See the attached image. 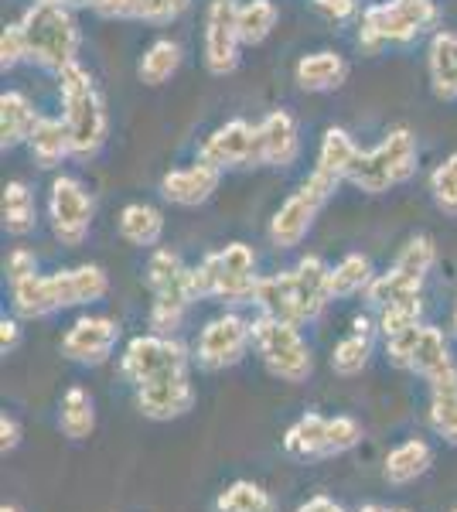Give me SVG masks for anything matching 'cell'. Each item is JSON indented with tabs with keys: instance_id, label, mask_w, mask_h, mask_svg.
<instances>
[{
	"instance_id": "6da1fadb",
	"label": "cell",
	"mask_w": 457,
	"mask_h": 512,
	"mask_svg": "<svg viewBox=\"0 0 457 512\" xmlns=\"http://www.w3.org/2000/svg\"><path fill=\"white\" fill-rule=\"evenodd\" d=\"M335 301L331 297V267L321 256H304L297 267L263 277L256 287V311L290 325H311L324 315V308Z\"/></svg>"
},
{
	"instance_id": "7a4b0ae2",
	"label": "cell",
	"mask_w": 457,
	"mask_h": 512,
	"mask_svg": "<svg viewBox=\"0 0 457 512\" xmlns=\"http://www.w3.org/2000/svg\"><path fill=\"white\" fill-rule=\"evenodd\" d=\"M110 291V277L99 263L55 270V274H35L11 284V308L18 318H48L65 308L103 301Z\"/></svg>"
},
{
	"instance_id": "3957f363",
	"label": "cell",
	"mask_w": 457,
	"mask_h": 512,
	"mask_svg": "<svg viewBox=\"0 0 457 512\" xmlns=\"http://www.w3.org/2000/svg\"><path fill=\"white\" fill-rule=\"evenodd\" d=\"M260 280L263 277L256 274L253 246L229 243L191 267V294H195V301L253 304Z\"/></svg>"
},
{
	"instance_id": "277c9868",
	"label": "cell",
	"mask_w": 457,
	"mask_h": 512,
	"mask_svg": "<svg viewBox=\"0 0 457 512\" xmlns=\"http://www.w3.org/2000/svg\"><path fill=\"white\" fill-rule=\"evenodd\" d=\"M58 89H62V120L72 134V151L79 161L96 158L106 144L110 123H106V106L93 76L79 62H72L69 69L58 72Z\"/></svg>"
},
{
	"instance_id": "5b68a950",
	"label": "cell",
	"mask_w": 457,
	"mask_h": 512,
	"mask_svg": "<svg viewBox=\"0 0 457 512\" xmlns=\"http://www.w3.org/2000/svg\"><path fill=\"white\" fill-rule=\"evenodd\" d=\"M24 41H28V59L48 72H62L76 62L82 35L76 14L69 4L58 0H35L21 18Z\"/></svg>"
},
{
	"instance_id": "8992f818",
	"label": "cell",
	"mask_w": 457,
	"mask_h": 512,
	"mask_svg": "<svg viewBox=\"0 0 457 512\" xmlns=\"http://www.w3.org/2000/svg\"><path fill=\"white\" fill-rule=\"evenodd\" d=\"M362 424L355 417H324V414H301L294 424L287 427L280 444H284V454L301 465H318V461L328 458H342V454L355 451L362 444Z\"/></svg>"
},
{
	"instance_id": "52a82bcc",
	"label": "cell",
	"mask_w": 457,
	"mask_h": 512,
	"mask_svg": "<svg viewBox=\"0 0 457 512\" xmlns=\"http://www.w3.org/2000/svg\"><path fill=\"white\" fill-rule=\"evenodd\" d=\"M417 161H420V151H417L413 130L393 127L376 147L359 154V161L348 171V181L365 195H382L417 175Z\"/></svg>"
},
{
	"instance_id": "ba28073f",
	"label": "cell",
	"mask_w": 457,
	"mask_h": 512,
	"mask_svg": "<svg viewBox=\"0 0 457 512\" xmlns=\"http://www.w3.org/2000/svg\"><path fill=\"white\" fill-rule=\"evenodd\" d=\"M147 291H151V332L154 335H174L185 321L188 308L195 304L191 294V267H185L174 250H154L147 260Z\"/></svg>"
},
{
	"instance_id": "9c48e42d",
	"label": "cell",
	"mask_w": 457,
	"mask_h": 512,
	"mask_svg": "<svg viewBox=\"0 0 457 512\" xmlns=\"http://www.w3.org/2000/svg\"><path fill=\"white\" fill-rule=\"evenodd\" d=\"M253 349L263 369L280 383H307L314 376V352L301 335V325L256 315L253 318Z\"/></svg>"
},
{
	"instance_id": "30bf717a",
	"label": "cell",
	"mask_w": 457,
	"mask_h": 512,
	"mask_svg": "<svg viewBox=\"0 0 457 512\" xmlns=\"http://www.w3.org/2000/svg\"><path fill=\"white\" fill-rule=\"evenodd\" d=\"M440 18L437 4H403V0H382L362 11L359 21V48L365 55H376L386 45H410Z\"/></svg>"
},
{
	"instance_id": "8fae6325",
	"label": "cell",
	"mask_w": 457,
	"mask_h": 512,
	"mask_svg": "<svg viewBox=\"0 0 457 512\" xmlns=\"http://www.w3.org/2000/svg\"><path fill=\"white\" fill-rule=\"evenodd\" d=\"M191 362H195V355H191L174 335L147 332L127 342V349L120 355V376L137 390V386L157 383V379L191 373Z\"/></svg>"
},
{
	"instance_id": "7c38bea8",
	"label": "cell",
	"mask_w": 457,
	"mask_h": 512,
	"mask_svg": "<svg viewBox=\"0 0 457 512\" xmlns=\"http://www.w3.org/2000/svg\"><path fill=\"white\" fill-rule=\"evenodd\" d=\"M338 185H342V181L328 178L324 171L314 168L311 175L304 178V185L297 188V192L290 195L277 212H273V219H270V243L277 246V250H294V246H301L304 236L311 233L318 212L324 209V202L335 195Z\"/></svg>"
},
{
	"instance_id": "4fadbf2b",
	"label": "cell",
	"mask_w": 457,
	"mask_h": 512,
	"mask_svg": "<svg viewBox=\"0 0 457 512\" xmlns=\"http://www.w3.org/2000/svg\"><path fill=\"white\" fill-rule=\"evenodd\" d=\"M249 345H253V321L239 311H222L212 321H205L195 345V362L205 373H222L246 359Z\"/></svg>"
},
{
	"instance_id": "5bb4252c",
	"label": "cell",
	"mask_w": 457,
	"mask_h": 512,
	"mask_svg": "<svg viewBox=\"0 0 457 512\" xmlns=\"http://www.w3.org/2000/svg\"><path fill=\"white\" fill-rule=\"evenodd\" d=\"M96 205L93 195L86 192L79 178L58 175L48 192V219H52V233L62 246H82V239L93 229Z\"/></svg>"
},
{
	"instance_id": "9a60e30c",
	"label": "cell",
	"mask_w": 457,
	"mask_h": 512,
	"mask_svg": "<svg viewBox=\"0 0 457 512\" xmlns=\"http://www.w3.org/2000/svg\"><path fill=\"white\" fill-rule=\"evenodd\" d=\"M120 342V321L106 315H82L69 325V332L62 335V355L76 366L96 369L106 366Z\"/></svg>"
},
{
	"instance_id": "2e32d148",
	"label": "cell",
	"mask_w": 457,
	"mask_h": 512,
	"mask_svg": "<svg viewBox=\"0 0 457 512\" xmlns=\"http://www.w3.org/2000/svg\"><path fill=\"white\" fill-rule=\"evenodd\" d=\"M198 158L209 161L212 168H249L260 164V127L246 120H229L219 130H212L198 147Z\"/></svg>"
},
{
	"instance_id": "e0dca14e",
	"label": "cell",
	"mask_w": 457,
	"mask_h": 512,
	"mask_svg": "<svg viewBox=\"0 0 457 512\" xmlns=\"http://www.w3.org/2000/svg\"><path fill=\"white\" fill-rule=\"evenodd\" d=\"M239 24L236 0H212L205 14V65L212 76H229L239 65Z\"/></svg>"
},
{
	"instance_id": "ac0fdd59",
	"label": "cell",
	"mask_w": 457,
	"mask_h": 512,
	"mask_svg": "<svg viewBox=\"0 0 457 512\" xmlns=\"http://www.w3.org/2000/svg\"><path fill=\"white\" fill-rule=\"evenodd\" d=\"M406 373L420 376L430 390H457V359L440 328H420V338L413 345L410 362H406Z\"/></svg>"
},
{
	"instance_id": "d6986e66",
	"label": "cell",
	"mask_w": 457,
	"mask_h": 512,
	"mask_svg": "<svg viewBox=\"0 0 457 512\" xmlns=\"http://www.w3.org/2000/svg\"><path fill=\"white\" fill-rule=\"evenodd\" d=\"M134 400H137V410L147 420L168 424V420L191 414L198 393H195V383H191V373H185V376H171V379H157V383L137 386Z\"/></svg>"
},
{
	"instance_id": "ffe728a7",
	"label": "cell",
	"mask_w": 457,
	"mask_h": 512,
	"mask_svg": "<svg viewBox=\"0 0 457 512\" xmlns=\"http://www.w3.org/2000/svg\"><path fill=\"white\" fill-rule=\"evenodd\" d=\"M222 181V171L212 168L209 161L198 158L188 168H174L161 178V195L168 198L171 205H181V209H195V205H205L215 195Z\"/></svg>"
},
{
	"instance_id": "44dd1931",
	"label": "cell",
	"mask_w": 457,
	"mask_h": 512,
	"mask_svg": "<svg viewBox=\"0 0 457 512\" xmlns=\"http://www.w3.org/2000/svg\"><path fill=\"white\" fill-rule=\"evenodd\" d=\"M260 164L263 168H290L301 154V134L287 110H273L260 123Z\"/></svg>"
},
{
	"instance_id": "7402d4cb",
	"label": "cell",
	"mask_w": 457,
	"mask_h": 512,
	"mask_svg": "<svg viewBox=\"0 0 457 512\" xmlns=\"http://www.w3.org/2000/svg\"><path fill=\"white\" fill-rule=\"evenodd\" d=\"M376 332H379V325L372 318H365V315L355 318L352 332L345 338H338L335 349H331V369L345 379L362 376L372 359V352H376Z\"/></svg>"
},
{
	"instance_id": "603a6c76",
	"label": "cell",
	"mask_w": 457,
	"mask_h": 512,
	"mask_svg": "<svg viewBox=\"0 0 457 512\" xmlns=\"http://www.w3.org/2000/svg\"><path fill=\"white\" fill-rule=\"evenodd\" d=\"M430 468H434V448H430L423 437H406V441H400L386 454V461H382V478H386L393 489H406V485L420 482Z\"/></svg>"
},
{
	"instance_id": "cb8c5ba5",
	"label": "cell",
	"mask_w": 457,
	"mask_h": 512,
	"mask_svg": "<svg viewBox=\"0 0 457 512\" xmlns=\"http://www.w3.org/2000/svg\"><path fill=\"white\" fill-rule=\"evenodd\" d=\"M38 123L41 117H38L35 103L24 93L7 89V93L0 96V147H4V151H11V147H18V144H28Z\"/></svg>"
},
{
	"instance_id": "d4e9b609",
	"label": "cell",
	"mask_w": 457,
	"mask_h": 512,
	"mask_svg": "<svg viewBox=\"0 0 457 512\" xmlns=\"http://www.w3.org/2000/svg\"><path fill=\"white\" fill-rule=\"evenodd\" d=\"M58 431L69 441H86L96 431V400L86 386H69L58 400Z\"/></svg>"
},
{
	"instance_id": "484cf974",
	"label": "cell",
	"mask_w": 457,
	"mask_h": 512,
	"mask_svg": "<svg viewBox=\"0 0 457 512\" xmlns=\"http://www.w3.org/2000/svg\"><path fill=\"white\" fill-rule=\"evenodd\" d=\"M348 76V65L338 52H311L297 62L294 79L304 93H328V89H338Z\"/></svg>"
},
{
	"instance_id": "4316f807",
	"label": "cell",
	"mask_w": 457,
	"mask_h": 512,
	"mask_svg": "<svg viewBox=\"0 0 457 512\" xmlns=\"http://www.w3.org/2000/svg\"><path fill=\"white\" fill-rule=\"evenodd\" d=\"M430 86L440 99H457V35L454 31H437L427 52Z\"/></svg>"
},
{
	"instance_id": "83f0119b",
	"label": "cell",
	"mask_w": 457,
	"mask_h": 512,
	"mask_svg": "<svg viewBox=\"0 0 457 512\" xmlns=\"http://www.w3.org/2000/svg\"><path fill=\"white\" fill-rule=\"evenodd\" d=\"M28 147H31V158H35L41 168H55V164H62L65 158H76L69 127H65V120H55V117H41L35 134L28 140Z\"/></svg>"
},
{
	"instance_id": "f1b7e54d",
	"label": "cell",
	"mask_w": 457,
	"mask_h": 512,
	"mask_svg": "<svg viewBox=\"0 0 457 512\" xmlns=\"http://www.w3.org/2000/svg\"><path fill=\"white\" fill-rule=\"evenodd\" d=\"M359 144L352 140V134L342 127H328L321 137V147H318V164L314 168L324 171L328 178L335 181H348V171H352V164L359 161Z\"/></svg>"
},
{
	"instance_id": "f546056e",
	"label": "cell",
	"mask_w": 457,
	"mask_h": 512,
	"mask_svg": "<svg viewBox=\"0 0 457 512\" xmlns=\"http://www.w3.org/2000/svg\"><path fill=\"white\" fill-rule=\"evenodd\" d=\"M423 277L406 274L400 267H389L386 274H376L372 287L365 291V301H369L372 311H382L389 304H400V301H413V297H423Z\"/></svg>"
},
{
	"instance_id": "4dcf8cb0",
	"label": "cell",
	"mask_w": 457,
	"mask_h": 512,
	"mask_svg": "<svg viewBox=\"0 0 457 512\" xmlns=\"http://www.w3.org/2000/svg\"><path fill=\"white\" fill-rule=\"evenodd\" d=\"M120 236L127 239L130 246L151 250L164 236V216L147 202H130L127 209L120 212Z\"/></svg>"
},
{
	"instance_id": "1f68e13d",
	"label": "cell",
	"mask_w": 457,
	"mask_h": 512,
	"mask_svg": "<svg viewBox=\"0 0 457 512\" xmlns=\"http://www.w3.org/2000/svg\"><path fill=\"white\" fill-rule=\"evenodd\" d=\"M376 280V270H372V260L365 253H348L331 267V297L335 301H348V297H359L372 287Z\"/></svg>"
},
{
	"instance_id": "d6a6232c",
	"label": "cell",
	"mask_w": 457,
	"mask_h": 512,
	"mask_svg": "<svg viewBox=\"0 0 457 512\" xmlns=\"http://www.w3.org/2000/svg\"><path fill=\"white\" fill-rule=\"evenodd\" d=\"M215 512H277V499L253 478H236L215 495Z\"/></svg>"
},
{
	"instance_id": "836d02e7",
	"label": "cell",
	"mask_w": 457,
	"mask_h": 512,
	"mask_svg": "<svg viewBox=\"0 0 457 512\" xmlns=\"http://www.w3.org/2000/svg\"><path fill=\"white\" fill-rule=\"evenodd\" d=\"M38 226V205L35 192L24 181L4 185V229L11 236H28Z\"/></svg>"
},
{
	"instance_id": "e575fe53",
	"label": "cell",
	"mask_w": 457,
	"mask_h": 512,
	"mask_svg": "<svg viewBox=\"0 0 457 512\" xmlns=\"http://www.w3.org/2000/svg\"><path fill=\"white\" fill-rule=\"evenodd\" d=\"M277 4L273 0H243L236 4V24L243 45H263L270 38V31L277 28Z\"/></svg>"
},
{
	"instance_id": "d590c367",
	"label": "cell",
	"mask_w": 457,
	"mask_h": 512,
	"mask_svg": "<svg viewBox=\"0 0 457 512\" xmlns=\"http://www.w3.org/2000/svg\"><path fill=\"white\" fill-rule=\"evenodd\" d=\"M178 69H181V45L171 38L154 41L144 52V59H140V79L147 86H164Z\"/></svg>"
},
{
	"instance_id": "8d00e7d4",
	"label": "cell",
	"mask_w": 457,
	"mask_h": 512,
	"mask_svg": "<svg viewBox=\"0 0 457 512\" xmlns=\"http://www.w3.org/2000/svg\"><path fill=\"white\" fill-rule=\"evenodd\" d=\"M427 427L434 437L457 448V390H430Z\"/></svg>"
},
{
	"instance_id": "74e56055",
	"label": "cell",
	"mask_w": 457,
	"mask_h": 512,
	"mask_svg": "<svg viewBox=\"0 0 457 512\" xmlns=\"http://www.w3.org/2000/svg\"><path fill=\"white\" fill-rule=\"evenodd\" d=\"M376 325L382 342L400 332H410V328L423 325V297H413V301H400V304H389V308L376 311Z\"/></svg>"
},
{
	"instance_id": "f35d334b",
	"label": "cell",
	"mask_w": 457,
	"mask_h": 512,
	"mask_svg": "<svg viewBox=\"0 0 457 512\" xmlns=\"http://www.w3.org/2000/svg\"><path fill=\"white\" fill-rule=\"evenodd\" d=\"M430 195H434V205L444 216L457 219V151L434 168V175H430Z\"/></svg>"
},
{
	"instance_id": "ab89813d",
	"label": "cell",
	"mask_w": 457,
	"mask_h": 512,
	"mask_svg": "<svg viewBox=\"0 0 457 512\" xmlns=\"http://www.w3.org/2000/svg\"><path fill=\"white\" fill-rule=\"evenodd\" d=\"M434 263H437V243L430 236L420 233V236L406 239V246L400 250V256H396L393 267H400V270H406V274L427 280V274L434 270Z\"/></svg>"
},
{
	"instance_id": "60d3db41",
	"label": "cell",
	"mask_w": 457,
	"mask_h": 512,
	"mask_svg": "<svg viewBox=\"0 0 457 512\" xmlns=\"http://www.w3.org/2000/svg\"><path fill=\"white\" fill-rule=\"evenodd\" d=\"M137 4V18L134 21H147V24H168L174 18L188 11L191 0H134Z\"/></svg>"
},
{
	"instance_id": "b9f144b4",
	"label": "cell",
	"mask_w": 457,
	"mask_h": 512,
	"mask_svg": "<svg viewBox=\"0 0 457 512\" xmlns=\"http://www.w3.org/2000/svg\"><path fill=\"white\" fill-rule=\"evenodd\" d=\"M28 59V41H24V28L18 24H7L4 38H0V69H14L18 62Z\"/></svg>"
},
{
	"instance_id": "7bdbcfd3",
	"label": "cell",
	"mask_w": 457,
	"mask_h": 512,
	"mask_svg": "<svg viewBox=\"0 0 457 512\" xmlns=\"http://www.w3.org/2000/svg\"><path fill=\"white\" fill-rule=\"evenodd\" d=\"M4 274H7V280H11V284H18V280L35 277V274H38V256L31 253V250H24V246H18V250L7 253V260H4Z\"/></svg>"
},
{
	"instance_id": "ee69618b",
	"label": "cell",
	"mask_w": 457,
	"mask_h": 512,
	"mask_svg": "<svg viewBox=\"0 0 457 512\" xmlns=\"http://www.w3.org/2000/svg\"><path fill=\"white\" fill-rule=\"evenodd\" d=\"M21 448V424H18V417H11L4 410V414H0V454H14Z\"/></svg>"
},
{
	"instance_id": "f6af8a7d",
	"label": "cell",
	"mask_w": 457,
	"mask_h": 512,
	"mask_svg": "<svg viewBox=\"0 0 457 512\" xmlns=\"http://www.w3.org/2000/svg\"><path fill=\"white\" fill-rule=\"evenodd\" d=\"M96 14H99V18H110V21H134L137 18V4H134V0H99Z\"/></svg>"
},
{
	"instance_id": "bcb514c9",
	"label": "cell",
	"mask_w": 457,
	"mask_h": 512,
	"mask_svg": "<svg viewBox=\"0 0 457 512\" xmlns=\"http://www.w3.org/2000/svg\"><path fill=\"white\" fill-rule=\"evenodd\" d=\"M321 14H328L331 21H348L355 11H359V0H314Z\"/></svg>"
},
{
	"instance_id": "7dc6e473",
	"label": "cell",
	"mask_w": 457,
	"mask_h": 512,
	"mask_svg": "<svg viewBox=\"0 0 457 512\" xmlns=\"http://www.w3.org/2000/svg\"><path fill=\"white\" fill-rule=\"evenodd\" d=\"M21 345V325H18V315H11V318H0V352L4 355H11L14 349Z\"/></svg>"
},
{
	"instance_id": "c3c4849f",
	"label": "cell",
	"mask_w": 457,
	"mask_h": 512,
	"mask_svg": "<svg viewBox=\"0 0 457 512\" xmlns=\"http://www.w3.org/2000/svg\"><path fill=\"white\" fill-rule=\"evenodd\" d=\"M297 512H348L342 502L331 499V495H311V499H304Z\"/></svg>"
},
{
	"instance_id": "681fc988",
	"label": "cell",
	"mask_w": 457,
	"mask_h": 512,
	"mask_svg": "<svg viewBox=\"0 0 457 512\" xmlns=\"http://www.w3.org/2000/svg\"><path fill=\"white\" fill-rule=\"evenodd\" d=\"M389 506H382V502H362V506L359 509H355V512H386Z\"/></svg>"
},
{
	"instance_id": "f907efd6",
	"label": "cell",
	"mask_w": 457,
	"mask_h": 512,
	"mask_svg": "<svg viewBox=\"0 0 457 512\" xmlns=\"http://www.w3.org/2000/svg\"><path fill=\"white\" fill-rule=\"evenodd\" d=\"M62 4H69V7H93V11H96L99 0H62Z\"/></svg>"
},
{
	"instance_id": "816d5d0a",
	"label": "cell",
	"mask_w": 457,
	"mask_h": 512,
	"mask_svg": "<svg viewBox=\"0 0 457 512\" xmlns=\"http://www.w3.org/2000/svg\"><path fill=\"white\" fill-rule=\"evenodd\" d=\"M0 512H24L18 502H4V506H0Z\"/></svg>"
},
{
	"instance_id": "f5cc1de1",
	"label": "cell",
	"mask_w": 457,
	"mask_h": 512,
	"mask_svg": "<svg viewBox=\"0 0 457 512\" xmlns=\"http://www.w3.org/2000/svg\"><path fill=\"white\" fill-rule=\"evenodd\" d=\"M386 512H413V509H403V506H389Z\"/></svg>"
},
{
	"instance_id": "db71d44e",
	"label": "cell",
	"mask_w": 457,
	"mask_h": 512,
	"mask_svg": "<svg viewBox=\"0 0 457 512\" xmlns=\"http://www.w3.org/2000/svg\"><path fill=\"white\" fill-rule=\"evenodd\" d=\"M451 325H454V335H457V304H454V318H451Z\"/></svg>"
},
{
	"instance_id": "11a10c76",
	"label": "cell",
	"mask_w": 457,
	"mask_h": 512,
	"mask_svg": "<svg viewBox=\"0 0 457 512\" xmlns=\"http://www.w3.org/2000/svg\"><path fill=\"white\" fill-rule=\"evenodd\" d=\"M403 4H427V0H403Z\"/></svg>"
},
{
	"instance_id": "9f6ffc18",
	"label": "cell",
	"mask_w": 457,
	"mask_h": 512,
	"mask_svg": "<svg viewBox=\"0 0 457 512\" xmlns=\"http://www.w3.org/2000/svg\"><path fill=\"white\" fill-rule=\"evenodd\" d=\"M451 512H457V506H454V509H451Z\"/></svg>"
},
{
	"instance_id": "6f0895ef",
	"label": "cell",
	"mask_w": 457,
	"mask_h": 512,
	"mask_svg": "<svg viewBox=\"0 0 457 512\" xmlns=\"http://www.w3.org/2000/svg\"><path fill=\"white\" fill-rule=\"evenodd\" d=\"M58 4H62V0H58Z\"/></svg>"
}]
</instances>
